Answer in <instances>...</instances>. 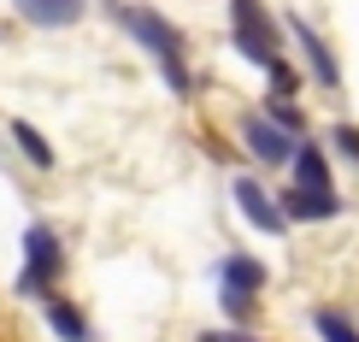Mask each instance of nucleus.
Returning <instances> with one entry per match:
<instances>
[{
  "label": "nucleus",
  "mask_w": 359,
  "mask_h": 342,
  "mask_svg": "<svg viewBox=\"0 0 359 342\" xmlns=\"http://www.w3.org/2000/svg\"><path fill=\"white\" fill-rule=\"evenodd\" d=\"M118 18H124V29H130V36H136L142 48L159 59L165 83L177 88V95H189V88H194V77H189V59H183V36H177V29H171L165 18H159L154 6H124Z\"/></svg>",
  "instance_id": "1"
},
{
  "label": "nucleus",
  "mask_w": 359,
  "mask_h": 342,
  "mask_svg": "<svg viewBox=\"0 0 359 342\" xmlns=\"http://www.w3.org/2000/svg\"><path fill=\"white\" fill-rule=\"evenodd\" d=\"M230 18H236V53H248L253 65H271L277 59V36L283 29L271 24V12L259 0H230Z\"/></svg>",
  "instance_id": "2"
},
{
  "label": "nucleus",
  "mask_w": 359,
  "mask_h": 342,
  "mask_svg": "<svg viewBox=\"0 0 359 342\" xmlns=\"http://www.w3.org/2000/svg\"><path fill=\"white\" fill-rule=\"evenodd\" d=\"M24 277H18V289L24 295H36V289H48L59 272H65V248H59V236L48 230V225H29L24 230Z\"/></svg>",
  "instance_id": "3"
},
{
  "label": "nucleus",
  "mask_w": 359,
  "mask_h": 342,
  "mask_svg": "<svg viewBox=\"0 0 359 342\" xmlns=\"http://www.w3.org/2000/svg\"><path fill=\"white\" fill-rule=\"evenodd\" d=\"M277 206H283V218H301V225H324V218H336V213H341L336 189H306V183H294Z\"/></svg>",
  "instance_id": "4"
},
{
  "label": "nucleus",
  "mask_w": 359,
  "mask_h": 342,
  "mask_svg": "<svg viewBox=\"0 0 359 342\" xmlns=\"http://www.w3.org/2000/svg\"><path fill=\"white\" fill-rule=\"evenodd\" d=\"M236 206H242V213H248V225H259L265 236H277L283 225H289V218H283V206L265 195V189L253 183V177H236Z\"/></svg>",
  "instance_id": "5"
},
{
  "label": "nucleus",
  "mask_w": 359,
  "mask_h": 342,
  "mask_svg": "<svg viewBox=\"0 0 359 342\" xmlns=\"http://www.w3.org/2000/svg\"><path fill=\"white\" fill-rule=\"evenodd\" d=\"M242 142H248L259 159H271V166L294 159V136H289V130H277L271 118H242Z\"/></svg>",
  "instance_id": "6"
},
{
  "label": "nucleus",
  "mask_w": 359,
  "mask_h": 342,
  "mask_svg": "<svg viewBox=\"0 0 359 342\" xmlns=\"http://www.w3.org/2000/svg\"><path fill=\"white\" fill-rule=\"evenodd\" d=\"M88 0H18V18H29L36 29H65L83 18Z\"/></svg>",
  "instance_id": "7"
},
{
  "label": "nucleus",
  "mask_w": 359,
  "mask_h": 342,
  "mask_svg": "<svg viewBox=\"0 0 359 342\" xmlns=\"http://www.w3.org/2000/svg\"><path fill=\"white\" fill-rule=\"evenodd\" d=\"M218 284L230 289V295H248V301H253V295L265 289V265L253 260V254H230V260L218 265Z\"/></svg>",
  "instance_id": "8"
},
{
  "label": "nucleus",
  "mask_w": 359,
  "mask_h": 342,
  "mask_svg": "<svg viewBox=\"0 0 359 342\" xmlns=\"http://www.w3.org/2000/svg\"><path fill=\"white\" fill-rule=\"evenodd\" d=\"M289 29H294V41H301V53H306L312 77H318L324 88H330V83H341V71H336V59H330V48H324V41H318V29H306L301 18H289Z\"/></svg>",
  "instance_id": "9"
},
{
  "label": "nucleus",
  "mask_w": 359,
  "mask_h": 342,
  "mask_svg": "<svg viewBox=\"0 0 359 342\" xmlns=\"http://www.w3.org/2000/svg\"><path fill=\"white\" fill-rule=\"evenodd\" d=\"M294 183H306V189H330V171H324V154L312 142L294 147Z\"/></svg>",
  "instance_id": "10"
},
{
  "label": "nucleus",
  "mask_w": 359,
  "mask_h": 342,
  "mask_svg": "<svg viewBox=\"0 0 359 342\" xmlns=\"http://www.w3.org/2000/svg\"><path fill=\"white\" fill-rule=\"evenodd\" d=\"M48 324L59 331V342H88V324L71 301H48Z\"/></svg>",
  "instance_id": "11"
},
{
  "label": "nucleus",
  "mask_w": 359,
  "mask_h": 342,
  "mask_svg": "<svg viewBox=\"0 0 359 342\" xmlns=\"http://www.w3.org/2000/svg\"><path fill=\"white\" fill-rule=\"evenodd\" d=\"M312 331H318L324 342H359L353 319H348V313H336V307H318V313H312Z\"/></svg>",
  "instance_id": "12"
},
{
  "label": "nucleus",
  "mask_w": 359,
  "mask_h": 342,
  "mask_svg": "<svg viewBox=\"0 0 359 342\" xmlns=\"http://www.w3.org/2000/svg\"><path fill=\"white\" fill-rule=\"evenodd\" d=\"M12 142H18V147H24V159H29V166H41V171H48V166H53V147H48V142H41V136H36V130H29V124H18V118H12Z\"/></svg>",
  "instance_id": "13"
},
{
  "label": "nucleus",
  "mask_w": 359,
  "mask_h": 342,
  "mask_svg": "<svg viewBox=\"0 0 359 342\" xmlns=\"http://www.w3.org/2000/svg\"><path fill=\"white\" fill-rule=\"evenodd\" d=\"M265 118H271L277 130H289V136H301V130H306V118H301V107H294L289 95H277L271 107H265Z\"/></svg>",
  "instance_id": "14"
},
{
  "label": "nucleus",
  "mask_w": 359,
  "mask_h": 342,
  "mask_svg": "<svg viewBox=\"0 0 359 342\" xmlns=\"http://www.w3.org/2000/svg\"><path fill=\"white\" fill-rule=\"evenodd\" d=\"M265 71H271V88H277V95H294V88H301V71H294V65H283V59H271Z\"/></svg>",
  "instance_id": "15"
},
{
  "label": "nucleus",
  "mask_w": 359,
  "mask_h": 342,
  "mask_svg": "<svg viewBox=\"0 0 359 342\" xmlns=\"http://www.w3.org/2000/svg\"><path fill=\"white\" fill-rule=\"evenodd\" d=\"M330 142H336L348 159H359V130H353V124H336V130H330Z\"/></svg>",
  "instance_id": "16"
},
{
  "label": "nucleus",
  "mask_w": 359,
  "mask_h": 342,
  "mask_svg": "<svg viewBox=\"0 0 359 342\" xmlns=\"http://www.w3.org/2000/svg\"><path fill=\"white\" fill-rule=\"evenodd\" d=\"M201 342H253V336H242V331H206Z\"/></svg>",
  "instance_id": "17"
}]
</instances>
